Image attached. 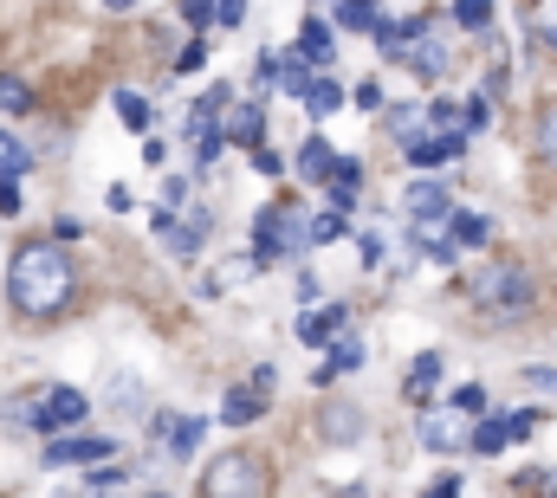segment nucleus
I'll return each instance as SVG.
<instances>
[{"mask_svg":"<svg viewBox=\"0 0 557 498\" xmlns=\"http://www.w3.org/2000/svg\"><path fill=\"white\" fill-rule=\"evenodd\" d=\"M214 20H221V26H240V20H247V0H214Z\"/></svg>","mask_w":557,"mask_h":498,"instance_id":"obj_39","label":"nucleus"},{"mask_svg":"<svg viewBox=\"0 0 557 498\" xmlns=\"http://www.w3.org/2000/svg\"><path fill=\"white\" fill-rule=\"evenodd\" d=\"M539 155H545V162L557 169V104L545 111V117H539Z\"/></svg>","mask_w":557,"mask_h":498,"instance_id":"obj_34","label":"nucleus"},{"mask_svg":"<svg viewBox=\"0 0 557 498\" xmlns=\"http://www.w3.org/2000/svg\"><path fill=\"white\" fill-rule=\"evenodd\" d=\"M434 382H441V357L428 350V357H416V370H409V395L428 401V395H434Z\"/></svg>","mask_w":557,"mask_h":498,"instance_id":"obj_23","label":"nucleus"},{"mask_svg":"<svg viewBox=\"0 0 557 498\" xmlns=\"http://www.w3.org/2000/svg\"><path fill=\"white\" fill-rule=\"evenodd\" d=\"M318 427H324V440H357V434H363V414H350L344 401H331V408L318 414Z\"/></svg>","mask_w":557,"mask_h":498,"instance_id":"obj_20","label":"nucleus"},{"mask_svg":"<svg viewBox=\"0 0 557 498\" xmlns=\"http://www.w3.org/2000/svg\"><path fill=\"white\" fill-rule=\"evenodd\" d=\"M467 149V124L460 117H428V129H403V155H409V169H441V162H454Z\"/></svg>","mask_w":557,"mask_h":498,"instance_id":"obj_4","label":"nucleus"},{"mask_svg":"<svg viewBox=\"0 0 557 498\" xmlns=\"http://www.w3.org/2000/svg\"><path fill=\"white\" fill-rule=\"evenodd\" d=\"M298 104H305V111H311V117H331V111H337V104H344V91H337V78H311V85H305V98H298Z\"/></svg>","mask_w":557,"mask_h":498,"instance_id":"obj_21","label":"nucleus"},{"mask_svg":"<svg viewBox=\"0 0 557 498\" xmlns=\"http://www.w3.org/2000/svg\"><path fill=\"white\" fill-rule=\"evenodd\" d=\"M0 214H20V175L0 182Z\"/></svg>","mask_w":557,"mask_h":498,"instance_id":"obj_43","label":"nucleus"},{"mask_svg":"<svg viewBox=\"0 0 557 498\" xmlns=\"http://www.w3.org/2000/svg\"><path fill=\"white\" fill-rule=\"evenodd\" d=\"M117 117H124L131 129H149L156 111H149V98H143V91H117Z\"/></svg>","mask_w":557,"mask_h":498,"instance_id":"obj_28","label":"nucleus"},{"mask_svg":"<svg viewBox=\"0 0 557 498\" xmlns=\"http://www.w3.org/2000/svg\"><path fill=\"white\" fill-rule=\"evenodd\" d=\"M253 169H260V175H278V169H285V162H278L273 149H260V142H253Z\"/></svg>","mask_w":557,"mask_h":498,"instance_id":"obj_44","label":"nucleus"},{"mask_svg":"<svg viewBox=\"0 0 557 498\" xmlns=\"http://www.w3.org/2000/svg\"><path fill=\"white\" fill-rule=\"evenodd\" d=\"M525 382L532 388H557V370H525Z\"/></svg>","mask_w":557,"mask_h":498,"instance_id":"obj_45","label":"nucleus"},{"mask_svg":"<svg viewBox=\"0 0 557 498\" xmlns=\"http://www.w3.org/2000/svg\"><path fill=\"white\" fill-rule=\"evenodd\" d=\"M221 136H227L234 149H253V142L267 136V111L247 104V98H227V104H221Z\"/></svg>","mask_w":557,"mask_h":498,"instance_id":"obj_11","label":"nucleus"},{"mask_svg":"<svg viewBox=\"0 0 557 498\" xmlns=\"http://www.w3.org/2000/svg\"><path fill=\"white\" fill-rule=\"evenodd\" d=\"M117 447L104 434H52L46 440V466H91V460H111Z\"/></svg>","mask_w":557,"mask_h":498,"instance_id":"obj_8","label":"nucleus"},{"mask_svg":"<svg viewBox=\"0 0 557 498\" xmlns=\"http://www.w3.org/2000/svg\"><path fill=\"white\" fill-rule=\"evenodd\" d=\"M357 252H363V265H383V234H357Z\"/></svg>","mask_w":557,"mask_h":498,"instance_id":"obj_40","label":"nucleus"},{"mask_svg":"<svg viewBox=\"0 0 557 498\" xmlns=\"http://www.w3.org/2000/svg\"><path fill=\"white\" fill-rule=\"evenodd\" d=\"M201 493L208 498H253V493H267V466L253 453H227V460H214L201 473Z\"/></svg>","mask_w":557,"mask_h":498,"instance_id":"obj_6","label":"nucleus"},{"mask_svg":"<svg viewBox=\"0 0 557 498\" xmlns=\"http://www.w3.org/2000/svg\"><path fill=\"white\" fill-rule=\"evenodd\" d=\"M324 188H331V208H337V214H350V208H357V188H363V162L337 155V162H331V182H324Z\"/></svg>","mask_w":557,"mask_h":498,"instance_id":"obj_14","label":"nucleus"},{"mask_svg":"<svg viewBox=\"0 0 557 498\" xmlns=\"http://www.w3.org/2000/svg\"><path fill=\"white\" fill-rule=\"evenodd\" d=\"M208 208H188V221H175V208H156V240L175 252V259H195L201 252V240H208Z\"/></svg>","mask_w":557,"mask_h":498,"instance_id":"obj_7","label":"nucleus"},{"mask_svg":"<svg viewBox=\"0 0 557 498\" xmlns=\"http://www.w3.org/2000/svg\"><path fill=\"white\" fill-rule=\"evenodd\" d=\"M363 357H370V350H363V337H337V344H331V363L318 370V382H331V375L363 370Z\"/></svg>","mask_w":557,"mask_h":498,"instance_id":"obj_18","label":"nucleus"},{"mask_svg":"<svg viewBox=\"0 0 557 498\" xmlns=\"http://www.w3.org/2000/svg\"><path fill=\"white\" fill-rule=\"evenodd\" d=\"M350 98H357V111H383V85H376V78H363Z\"/></svg>","mask_w":557,"mask_h":498,"instance_id":"obj_36","label":"nucleus"},{"mask_svg":"<svg viewBox=\"0 0 557 498\" xmlns=\"http://www.w3.org/2000/svg\"><path fill=\"white\" fill-rule=\"evenodd\" d=\"M331 162H337V155H331V142H324V136H305V149H298V162H292V169H298L305 182H331Z\"/></svg>","mask_w":557,"mask_h":498,"instance_id":"obj_16","label":"nucleus"},{"mask_svg":"<svg viewBox=\"0 0 557 498\" xmlns=\"http://www.w3.org/2000/svg\"><path fill=\"white\" fill-rule=\"evenodd\" d=\"M337 26L370 33V26H376V0H337Z\"/></svg>","mask_w":557,"mask_h":498,"instance_id":"obj_26","label":"nucleus"},{"mask_svg":"<svg viewBox=\"0 0 557 498\" xmlns=\"http://www.w3.org/2000/svg\"><path fill=\"white\" fill-rule=\"evenodd\" d=\"M305 240H311V221H305V208H267L260 221H253V259L260 265H273V259H285V252H305Z\"/></svg>","mask_w":557,"mask_h":498,"instance_id":"obj_3","label":"nucleus"},{"mask_svg":"<svg viewBox=\"0 0 557 498\" xmlns=\"http://www.w3.org/2000/svg\"><path fill=\"white\" fill-rule=\"evenodd\" d=\"M486 234H493V227H486L480 214H454V252L460 247H486Z\"/></svg>","mask_w":557,"mask_h":498,"instance_id":"obj_27","label":"nucleus"},{"mask_svg":"<svg viewBox=\"0 0 557 498\" xmlns=\"http://www.w3.org/2000/svg\"><path fill=\"white\" fill-rule=\"evenodd\" d=\"M182 201H188V182H182V175H169V182H162V208H182Z\"/></svg>","mask_w":557,"mask_h":498,"instance_id":"obj_42","label":"nucleus"},{"mask_svg":"<svg viewBox=\"0 0 557 498\" xmlns=\"http://www.w3.org/2000/svg\"><path fill=\"white\" fill-rule=\"evenodd\" d=\"M454 408H460L467 421H473V414H486V388H480V382H460V388H454Z\"/></svg>","mask_w":557,"mask_h":498,"instance_id":"obj_33","label":"nucleus"},{"mask_svg":"<svg viewBox=\"0 0 557 498\" xmlns=\"http://www.w3.org/2000/svg\"><path fill=\"white\" fill-rule=\"evenodd\" d=\"M421 247H434V259H460L454 252V208H428V214H409Z\"/></svg>","mask_w":557,"mask_h":498,"instance_id":"obj_13","label":"nucleus"},{"mask_svg":"<svg viewBox=\"0 0 557 498\" xmlns=\"http://www.w3.org/2000/svg\"><path fill=\"white\" fill-rule=\"evenodd\" d=\"M532 33L557 52V0H532Z\"/></svg>","mask_w":557,"mask_h":498,"instance_id":"obj_31","label":"nucleus"},{"mask_svg":"<svg viewBox=\"0 0 557 498\" xmlns=\"http://www.w3.org/2000/svg\"><path fill=\"white\" fill-rule=\"evenodd\" d=\"M104 7H111V13H131V7H137V0H104Z\"/></svg>","mask_w":557,"mask_h":498,"instance_id":"obj_46","label":"nucleus"},{"mask_svg":"<svg viewBox=\"0 0 557 498\" xmlns=\"http://www.w3.org/2000/svg\"><path fill=\"white\" fill-rule=\"evenodd\" d=\"M421 447H434V453H460L467 447V414L447 401V408H428L421 414Z\"/></svg>","mask_w":557,"mask_h":498,"instance_id":"obj_9","label":"nucleus"},{"mask_svg":"<svg viewBox=\"0 0 557 498\" xmlns=\"http://www.w3.org/2000/svg\"><path fill=\"white\" fill-rule=\"evenodd\" d=\"M473 298H480L486 311H499V318H519V311L532 304V272L512 265V259H499V265H486V272L473 278Z\"/></svg>","mask_w":557,"mask_h":498,"instance_id":"obj_5","label":"nucleus"},{"mask_svg":"<svg viewBox=\"0 0 557 498\" xmlns=\"http://www.w3.org/2000/svg\"><path fill=\"white\" fill-rule=\"evenodd\" d=\"M182 20H188V26H201V33H208V20H214V0H182Z\"/></svg>","mask_w":557,"mask_h":498,"instance_id":"obj_38","label":"nucleus"},{"mask_svg":"<svg viewBox=\"0 0 557 498\" xmlns=\"http://www.w3.org/2000/svg\"><path fill=\"white\" fill-rule=\"evenodd\" d=\"M26 169H33V155H26V149L0 129V182H7V175H26Z\"/></svg>","mask_w":557,"mask_h":498,"instance_id":"obj_30","label":"nucleus"},{"mask_svg":"<svg viewBox=\"0 0 557 498\" xmlns=\"http://www.w3.org/2000/svg\"><path fill=\"white\" fill-rule=\"evenodd\" d=\"M545 486H552V493H557V473H552V480H545Z\"/></svg>","mask_w":557,"mask_h":498,"instance_id":"obj_47","label":"nucleus"},{"mask_svg":"<svg viewBox=\"0 0 557 498\" xmlns=\"http://www.w3.org/2000/svg\"><path fill=\"white\" fill-rule=\"evenodd\" d=\"M72 259L59 240H26V247L7 259V298L20 318H59L72 304Z\"/></svg>","mask_w":557,"mask_h":498,"instance_id":"obj_1","label":"nucleus"},{"mask_svg":"<svg viewBox=\"0 0 557 498\" xmlns=\"http://www.w3.org/2000/svg\"><path fill=\"white\" fill-rule=\"evenodd\" d=\"M403 59L416 65L421 78H441V72H447V52H441V39H428V33H416V39L403 46Z\"/></svg>","mask_w":557,"mask_h":498,"instance_id":"obj_17","label":"nucleus"},{"mask_svg":"<svg viewBox=\"0 0 557 498\" xmlns=\"http://www.w3.org/2000/svg\"><path fill=\"white\" fill-rule=\"evenodd\" d=\"M124 480H131V466H98L85 486H91V493H111V486H124Z\"/></svg>","mask_w":557,"mask_h":498,"instance_id":"obj_35","label":"nucleus"},{"mask_svg":"<svg viewBox=\"0 0 557 498\" xmlns=\"http://www.w3.org/2000/svg\"><path fill=\"white\" fill-rule=\"evenodd\" d=\"M298 52H305V65H331V52H337L331 46V26L324 20H305L298 26Z\"/></svg>","mask_w":557,"mask_h":498,"instance_id":"obj_19","label":"nucleus"},{"mask_svg":"<svg viewBox=\"0 0 557 498\" xmlns=\"http://www.w3.org/2000/svg\"><path fill=\"white\" fill-rule=\"evenodd\" d=\"M403 201H409V214H428V208H454V195H447V188H434V182H416Z\"/></svg>","mask_w":557,"mask_h":498,"instance_id":"obj_25","label":"nucleus"},{"mask_svg":"<svg viewBox=\"0 0 557 498\" xmlns=\"http://www.w3.org/2000/svg\"><path fill=\"white\" fill-rule=\"evenodd\" d=\"M454 20L473 26V33H486V26H493V7H486V0H454Z\"/></svg>","mask_w":557,"mask_h":498,"instance_id":"obj_32","label":"nucleus"},{"mask_svg":"<svg viewBox=\"0 0 557 498\" xmlns=\"http://www.w3.org/2000/svg\"><path fill=\"white\" fill-rule=\"evenodd\" d=\"M149 434L169 447V460H195V447H201V421H175V414H149Z\"/></svg>","mask_w":557,"mask_h":498,"instance_id":"obj_12","label":"nucleus"},{"mask_svg":"<svg viewBox=\"0 0 557 498\" xmlns=\"http://www.w3.org/2000/svg\"><path fill=\"white\" fill-rule=\"evenodd\" d=\"M278 85H285V98H305L311 72H305V52H298V46H292V59H278Z\"/></svg>","mask_w":557,"mask_h":498,"instance_id":"obj_24","label":"nucleus"},{"mask_svg":"<svg viewBox=\"0 0 557 498\" xmlns=\"http://www.w3.org/2000/svg\"><path fill=\"white\" fill-rule=\"evenodd\" d=\"M0 111H13V117H20V111H33V91H26V78H7V72H0Z\"/></svg>","mask_w":557,"mask_h":498,"instance_id":"obj_29","label":"nucleus"},{"mask_svg":"<svg viewBox=\"0 0 557 498\" xmlns=\"http://www.w3.org/2000/svg\"><path fill=\"white\" fill-rule=\"evenodd\" d=\"M201 59H208V39H195V46L175 59V72H201Z\"/></svg>","mask_w":557,"mask_h":498,"instance_id":"obj_41","label":"nucleus"},{"mask_svg":"<svg viewBox=\"0 0 557 498\" xmlns=\"http://www.w3.org/2000/svg\"><path fill=\"white\" fill-rule=\"evenodd\" d=\"M298 344H324V337H337L344 331V304H324V311H298Z\"/></svg>","mask_w":557,"mask_h":498,"instance_id":"obj_15","label":"nucleus"},{"mask_svg":"<svg viewBox=\"0 0 557 498\" xmlns=\"http://www.w3.org/2000/svg\"><path fill=\"white\" fill-rule=\"evenodd\" d=\"M260 414V388H227V401H221V421L227 427H247Z\"/></svg>","mask_w":557,"mask_h":498,"instance_id":"obj_22","label":"nucleus"},{"mask_svg":"<svg viewBox=\"0 0 557 498\" xmlns=\"http://www.w3.org/2000/svg\"><path fill=\"white\" fill-rule=\"evenodd\" d=\"M0 414L20 421V427H39V434H65V427H78L91 414V401L78 388H39L26 401H0Z\"/></svg>","mask_w":557,"mask_h":498,"instance_id":"obj_2","label":"nucleus"},{"mask_svg":"<svg viewBox=\"0 0 557 498\" xmlns=\"http://www.w3.org/2000/svg\"><path fill=\"white\" fill-rule=\"evenodd\" d=\"M532 427H539L532 414H493V421H480V427L467 434V447H473V453H506V447L525 440Z\"/></svg>","mask_w":557,"mask_h":498,"instance_id":"obj_10","label":"nucleus"},{"mask_svg":"<svg viewBox=\"0 0 557 498\" xmlns=\"http://www.w3.org/2000/svg\"><path fill=\"white\" fill-rule=\"evenodd\" d=\"M337 234H344V214H318V221H311V240H318V247L337 240Z\"/></svg>","mask_w":557,"mask_h":498,"instance_id":"obj_37","label":"nucleus"}]
</instances>
